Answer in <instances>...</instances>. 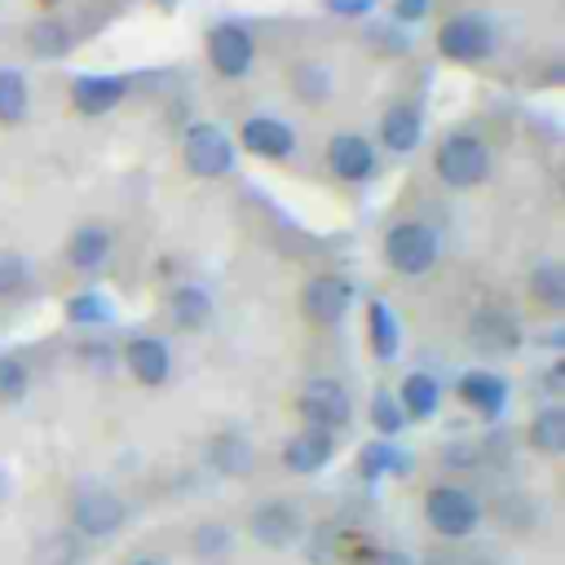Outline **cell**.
I'll use <instances>...</instances> for the list:
<instances>
[{"label": "cell", "mask_w": 565, "mask_h": 565, "mask_svg": "<svg viewBox=\"0 0 565 565\" xmlns=\"http://www.w3.org/2000/svg\"><path fill=\"white\" fill-rule=\"evenodd\" d=\"M419 132H424V119L411 102H393L384 115H380V141L393 150V154H406L419 146Z\"/></svg>", "instance_id": "20"}, {"label": "cell", "mask_w": 565, "mask_h": 565, "mask_svg": "<svg viewBox=\"0 0 565 565\" xmlns=\"http://www.w3.org/2000/svg\"><path fill=\"white\" fill-rule=\"evenodd\" d=\"M393 397H397V406H402L406 419H433L437 406H441V384H437V375H428V371H411V375L397 384Z\"/></svg>", "instance_id": "22"}, {"label": "cell", "mask_w": 565, "mask_h": 565, "mask_svg": "<svg viewBox=\"0 0 565 565\" xmlns=\"http://www.w3.org/2000/svg\"><path fill=\"white\" fill-rule=\"evenodd\" d=\"M247 534L269 552H287L305 539V516L291 499H260L247 512Z\"/></svg>", "instance_id": "6"}, {"label": "cell", "mask_w": 565, "mask_h": 565, "mask_svg": "<svg viewBox=\"0 0 565 565\" xmlns=\"http://www.w3.org/2000/svg\"><path fill=\"white\" fill-rule=\"evenodd\" d=\"M371 428H375L380 437H397V433L406 428V415H402L397 397H388V388H380V393L371 397Z\"/></svg>", "instance_id": "31"}, {"label": "cell", "mask_w": 565, "mask_h": 565, "mask_svg": "<svg viewBox=\"0 0 565 565\" xmlns=\"http://www.w3.org/2000/svg\"><path fill=\"white\" fill-rule=\"evenodd\" d=\"M26 110H31L26 79L13 66H0V124H22Z\"/></svg>", "instance_id": "27"}, {"label": "cell", "mask_w": 565, "mask_h": 565, "mask_svg": "<svg viewBox=\"0 0 565 565\" xmlns=\"http://www.w3.org/2000/svg\"><path fill=\"white\" fill-rule=\"evenodd\" d=\"M124 362H128V371H132V380L141 388H159L172 375V353H168V344L159 335H132L124 344Z\"/></svg>", "instance_id": "15"}, {"label": "cell", "mask_w": 565, "mask_h": 565, "mask_svg": "<svg viewBox=\"0 0 565 565\" xmlns=\"http://www.w3.org/2000/svg\"><path fill=\"white\" fill-rule=\"evenodd\" d=\"M327 168L340 181H366L375 172V146L362 132H335L327 141Z\"/></svg>", "instance_id": "14"}, {"label": "cell", "mask_w": 565, "mask_h": 565, "mask_svg": "<svg viewBox=\"0 0 565 565\" xmlns=\"http://www.w3.org/2000/svg\"><path fill=\"white\" fill-rule=\"evenodd\" d=\"M455 393H459V402H463L468 411H477L481 419H499L503 406H508V380L494 375V371H463L459 384H455Z\"/></svg>", "instance_id": "17"}, {"label": "cell", "mask_w": 565, "mask_h": 565, "mask_svg": "<svg viewBox=\"0 0 565 565\" xmlns=\"http://www.w3.org/2000/svg\"><path fill=\"white\" fill-rule=\"evenodd\" d=\"M335 459V433L322 428H300L287 446H282V468L296 477H313Z\"/></svg>", "instance_id": "16"}, {"label": "cell", "mask_w": 565, "mask_h": 565, "mask_svg": "<svg viewBox=\"0 0 565 565\" xmlns=\"http://www.w3.org/2000/svg\"><path fill=\"white\" fill-rule=\"evenodd\" d=\"M296 415L305 419V428H322V433H335L349 424L353 415V402H349V388L331 375H313L305 380V388L296 393Z\"/></svg>", "instance_id": "5"}, {"label": "cell", "mask_w": 565, "mask_h": 565, "mask_svg": "<svg viewBox=\"0 0 565 565\" xmlns=\"http://www.w3.org/2000/svg\"><path fill=\"white\" fill-rule=\"evenodd\" d=\"M71 525L84 539H110L128 525V503H124V494H115L106 486H84L71 499Z\"/></svg>", "instance_id": "4"}, {"label": "cell", "mask_w": 565, "mask_h": 565, "mask_svg": "<svg viewBox=\"0 0 565 565\" xmlns=\"http://www.w3.org/2000/svg\"><path fill=\"white\" fill-rule=\"evenodd\" d=\"M71 44H75V35H71V26H66L62 18H40V22L26 31V49H31L35 57H44V62L71 53Z\"/></svg>", "instance_id": "25"}, {"label": "cell", "mask_w": 565, "mask_h": 565, "mask_svg": "<svg viewBox=\"0 0 565 565\" xmlns=\"http://www.w3.org/2000/svg\"><path fill=\"white\" fill-rule=\"evenodd\" d=\"M371 565H415V556H411V552H402V547H384V552H375V556H371Z\"/></svg>", "instance_id": "37"}, {"label": "cell", "mask_w": 565, "mask_h": 565, "mask_svg": "<svg viewBox=\"0 0 565 565\" xmlns=\"http://www.w3.org/2000/svg\"><path fill=\"white\" fill-rule=\"evenodd\" d=\"M468 344L486 358H508L521 349V322L508 313V309H494V305H481L472 318H468Z\"/></svg>", "instance_id": "10"}, {"label": "cell", "mask_w": 565, "mask_h": 565, "mask_svg": "<svg viewBox=\"0 0 565 565\" xmlns=\"http://www.w3.org/2000/svg\"><path fill=\"white\" fill-rule=\"evenodd\" d=\"M437 256H441V238H437V230L424 225V221H397V225L384 234V260H388V269H397V274H406V278L428 274V269L437 265Z\"/></svg>", "instance_id": "2"}, {"label": "cell", "mask_w": 565, "mask_h": 565, "mask_svg": "<svg viewBox=\"0 0 565 565\" xmlns=\"http://www.w3.org/2000/svg\"><path fill=\"white\" fill-rule=\"evenodd\" d=\"M353 305V282L344 274H313L300 291V309L309 322H322V327H335Z\"/></svg>", "instance_id": "11"}, {"label": "cell", "mask_w": 565, "mask_h": 565, "mask_svg": "<svg viewBox=\"0 0 565 565\" xmlns=\"http://www.w3.org/2000/svg\"><path fill=\"white\" fill-rule=\"evenodd\" d=\"M203 459H207V468H212L216 477H230V481L252 477V468H256V450H252V441H247L238 428L212 433L207 446H203Z\"/></svg>", "instance_id": "12"}, {"label": "cell", "mask_w": 565, "mask_h": 565, "mask_svg": "<svg viewBox=\"0 0 565 565\" xmlns=\"http://www.w3.org/2000/svg\"><path fill=\"white\" fill-rule=\"evenodd\" d=\"M230 543H234V534H230L225 521H203V525H194V534H190V552H194L199 561H221V556H230Z\"/></svg>", "instance_id": "28"}, {"label": "cell", "mask_w": 565, "mask_h": 565, "mask_svg": "<svg viewBox=\"0 0 565 565\" xmlns=\"http://www.w3.org/2000/svg\"><path fill=\"white\" fill-rule=\"evenodd\" d=\"M437 53L446 62H486L494 53V26L477 13H459V18H446L441 31H437Z\"/></svg>", "instance_id": "8"}, {"label": "cell", "mask_w": 565, "mask_h": 565, "mask_svg": "<svg viewBox=\"0 0 565 565\" xmlns=\"http://www.w3.org/2000/svg\"><path fill=\"white\" fill-rule=\"evenodd\" d=\"M397 459H402V455L388 446V437H384V441H371V446L362 450V477H366V481H375V477L393 472V468H397Z\"/></svg>", "instance_id": "33"}, {"label": "cell", "mask_w": 565, "mask_h": 565, "mask_svg": "<svg viewBox=\"0 0 565 565\" xmlns=\"http://www.w3.org/2000/svg\"><path fill=\"white\" fill-rule=\"evenodd\" d=\"M525 441H530V450H539V455H561V450H565V411H561V406H543V411L530 419Z\"/></svg>", "instance_id": "24"}, {"label": "cell", "mask_w": 565, "mask_h": 565, "mask_svg": "<svg viewBox=\"0 0 565 565\" xmlns=\"http://www.w3.org/2000/svg\"><path fill=\"white\" fill-rule=\"evenodd\" d=\"M490 146L477 132H450L437 141L433 150V172L450 185V190H472L490 177Z\"/></svg>", "instance_id": "1"}, {"label": "cell", "mask_w": 565, "mask_h": 565, "mask_svg": "<svg viewBox=\"0 0 565 565\" xmlns=\"http://www.w3.org/2000/svg\"><path fill=\"white\" fill-rule=\"evenodd\" d=\"M366 340H371V353L375 358H397L402 349V331H397V313L384 305V300H371L366 305Z\"/></svg>", "instance_id": "23"}, {"label": "cell", "mask_w": 565, "mask_h": 565, "mask_svg": "<svg viewBox=\"0 0 565 565\" xmlns=\"http://www.w3.org/2000/svg\"><path fill=\"white\" fill-rule=\"evenodd\" d=\"M181 159H185V168L194 177L216 181V177H225L234 168V141L216 124H190L185 137H181Z\"/></svg>", "instance_id": "7"}, {"label": "cell", "mask_w": 565, "mask_h": 565, "mask_svg": "<svg viewBox=\"0 0 565 565\" xmlns=\"http://www.w3.org/2000/svg\"><path fill=\"white\" fill-rule=\"evenodd\" d=\"M530 300L543 309H561L565 305V265L543 260L530 269Z\"/></svg>", "instance_id": "26"}, {"label": "cell", "mask_w": 565, "mask_h": 565, "mask_svg": "<svg viewBox=\"0 0 565 565\" xmlns=\"http://www.w3.org/2000/svg\"><path fill=\"white\" fill-rule=\"evenodd\" d=\"M128 565H163V561H154V556H137V561H128Z\"/></svg>", "instance_id": "38"}, {"label": "cell", "mask_w": 565, "mask_h": 565, "mask_svg": "<svg viewBox=\"0 0 565 565\" xmlns=\"http://www.w3.org/2000/svg\"><path fill=\"white\" fill-rule=\"evenodd\" d=\"M424 521L441 539H468L481 525V499L468 486H433L424 499Z\"/></svg>", "instance_id": "3"}, {"label": "cell", "mask_w": 565, "mask_h": 565, "mask_svg": "<svg viewBox=\"0 0 565 565\" xmlns=\"http://www.w3.org/2000/svg\"><path fill=\"white\" fill-rule=\"evenodd\" d=\"M238 141H243V150L256 154V159H287V154L296 150L291 124H282V119H274V115H252V119H243Z\"/></svg>", "instance_id": "13"}, {"label": "cell", "mask_w": 565, "mask_h": 565, "mask_svg": "<svg viewBox=\"0 0 565 565\" xmlns=\"http://www.w3.org/2000/svg\"><path fill=\"white\" fill-rule=\"evenodd\" d=\"M291 88H296V97L318 102V97L331 93V71H327L322 62H300V66L291 71Z\"/></svg>", "instance_id": "29"}, {"label": "cell", "mask_w": 565, "mask_h": 565, "mask_svg": "<svg viewBox=\"0 0 565 565\" xmlns=\"http://www.w3.org/2000/svg\"><path fill=\"white\" fill-rule=\"evenodd\" d=\"M128 97L124 75H75L71 79V106L79 115H106Z\"/></svg>", "instance_id": "18"}, {"label": "cell", "mask_w": 565, "mask_h": 565, "mask_svg": "<svg viewBox=\"0 0 565 565\" xmlns=\"http://www.w3.org/2000/svg\"><path fill=\"white\" fill-rule=\"evenodd\" d=\"M31 388V366L13 353H0V402H22Z\"/></svg>", "instance_id": "30"}, {"label": "cell", "mask_w": 565, "mask_h": 565, "mask_svg": "<svg viewBox=\"0 0 565 565\" xmlns=\"http://www.w3.org/2000/svg\"><path fill=\"white\" fill-rule=\"evenodd\" d=\"M31 282V269L18 252H0V296H18Z\"/></svg>", "instance_id": "34"}, {"label": "cell", "mask_w": 565, "mask_h": 565, "mask_svg": "<svg viewBox=\"0 0 565 565\" xmlns=\"http://www.w3.org/2000/svg\"><path fill=\"white\" fill-rule=\"evenodd\" d=\"M168 322L177 331H203L212 322V296L203 287H194V282L172 287V296H168Z\"/></svg>", "instance_id": "21"}, {"label": "cell", "mask_w": 565, "mask_h": 565, "mask_svg": "<svg viewBox=\"0 0 565 565\" xmlns=\"http://www.w3.org/2000/svg\"><path fill=\"white\" fill-rule=\"evenodd\" d=\"M207 62L221 79H243L256 62V35L243 22H216L207 31Z\"/></svg>", "instance_id": "9"}, {"label": "cell", "mask_w": 565, "mask_h": 565, "mask_svg": "<svg viewBox=\"0 0 565 565\" xmlns=\"http://www.w3.org/2000/svg\"><path fill=\"white\" fill-rule=\"evenodd\" d=\"M110 252H115V238H110V230L106 225H79V230H71V238H66V260H71V269H79V274H97L106 260H110Z\"/></svg>", "instance_id": "19"}, {"label": "cell", "mask_w": 565, "mask_h": 565, "mask_svg": "<svg viewBox=\"0 0 565 565\" xmlns=\"http://www.w3.org/2000/svg\"><path fill=\"white\" fill-rule=\"evenodd\" d=\"M327 9L340 13V18H362V13L375 9V0H327Z\"/></svg>", "instance_id": "35"}, {"label": "cell", "mask_w": 565, "mask_h": 565, "mask_svg": "<svg viewBox=\"0 0 565 565\" xmlns=\"http://www.w3.org/2000/svg\"><path fill=\"white\" fill-rule=\"evenodd\" d=\"M66 318L71 322H110V300L97 291H79L66 300Z\"/></svg>", "instance_id": "32"}, {"label": "cell", "mask_w": 565, "mask_h": 565, "mask_svg": "<svg viewBox=\"0 0 565 565\" xmlns=\"http://www.w3.org/2000/svg\"><path fill=\"white\" fill-rule=\"evenodd\" d=\"M477 463V450L472 446H450L446 450V468H472Z\"/></svg>", "instance_id": "36"}]
</instances>
